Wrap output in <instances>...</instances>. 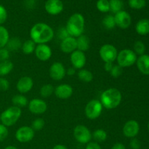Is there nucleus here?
Listing matches in <instances>:
<instances>
[{
	"label": "nucleus",
	"instance_id": "f257e3e1",
	"mask_svg": "<svg viewBox=\"0 0 149 149\" xmlns=\"http://www.w3.org/2000/svg\"><path fill=\"white\" fill-rule=\"evenodd\" d=\"M30 36L31 39L36 44H47L53 39L54 31L46 23H37L31 29Z\"/></svg>",
	"mask_w": 149,
	"mask_h": 149
},
{
	"label": "nucleus",
	"instance_id": "f03ea898",
	"mask_svg": "<svg viewBox=\"0 0 149 149\" xmlns=\"http://www.w3.org/2000/svg\"><path fill=\"white\" fill-rule=\"evenodd\" d=\"M122 99V93L118 89L109 88L102 93L100 95V103L105 109L111 110L120 105Z\"/></svg>",
	"mask_w": 149,
	"mask_h": 149
},
{
	"label": "nucleus",
	"instance_id": "7ed1b4c3",
	"mask_svg": "<svg viewBox=\"0 0 149 149\" xmlns=\"http://www.w3.org/2000/svg\"><path fill=\"white\" fill-rule=\"evenodd\" d=\"M84 25L85 20L84 16L80 13H74L67 21L65 29L70 36L76 38L83 34Z\"/></svg>",
	"mask_w": 149,
	"mask_h": 149
},
{
	"label": "nucleus",
	"instance_id": "20e7f679",
	"mask_svg": "<svg viewBox=\"0 0 149 149\" xmlns=\"http://www.w3.org/2000/svg\"><path fill=\"white\" fill-rule=\"evenodd\" d=\"M21 113L22 111L20 108L15 106L7 108L0 115L1 124L6 127L13 126L20 119Z\"/></svg>",
	"mask_w": 149,
	"mask_h": 149
},
{
	"label": "nucleus",
	"instance_id": "39448f33",
	"mask_svg": "<svg viewBox=\"0 0 149 149\" xmlns=\"http://www.w3.org/2000/svg\"><path fill=\"white\" fill-rule=\"evenodd\" d=\"M137 55L133 50L130 49H124L118 52L117 63L122 68H126L133 65L137 61Z\"/></svg>",
	"mask_w": 149,
	"mask_h": 149
},
{
	"label": "nucleus",
	"instance_id": "423d86ee",
	"mask_svg": "<svg viewBox=\"0 0 149 149\" xmlns=\"http://www.w3.org/2000/svg\"><path fill=\"white\" fill-rule=\"evenodd\" d=\"M103 111V106L100 100L94 99L88 102L85 106L84 112L89 119H96L100 116Z\"/></svg>",
	"mask_w": 149,
	"mask_h": 149
},
{
	"label": "nucleus",
	"instance_id": "0eeeda50",
	"mask_svg": "<svg viewBox=\"0 0 149 149\" xmlns=\"http://www.w3.org/2000/svg\"><path fill=\"white\" fill-rule=\"evenodd\" d=\"M99 54L102 61L105 63H113L117 58L118 51L113 45L106 44L100 48Z\"/></svg>",
	"mask_w": 149,
	"mask_h": 149
},
{
	"label": "nucleus",
	"instance_id": "6e6552de",
	"mask_svg": "<svg viewBox=\"0 0 149 149\" xmlns=\"http://www.w3.org/2000/svg\"><path fill=\"white\" fill-rule=\"evenodd\" d=\"M74 136L76 141L82 144H87L92 139V133L90 130L82 125H77L74 130Z\"/></svg>",
	"mask_w": 149,
	"mask_h": 149
},
{
	"label": "nucleus",
	"instance_id": "1a4fd4ad",
	"mask_svg": "<svg viewBox=\"0 0 149 149\" xmlns=\"http://www.w3.org/2000/svg\"><path fill=\"white\" fill-rule=\"evenodd\" d=\"M34 138V130L31 127L23 126L19 128L15 132V138L18 142L25 143L30 142Z\"/></svg>",
	"mask_w": 149,
	"mask_h": 149
},
{
	"label": "nucleus",
	"instance_id": "9d476101",
	"mask_svg": "<svg viewBox=\"0 0 149 149\" xmlns=\"http://www.w3.org/2000/svg\"><path fill=\"white\" fill-rule=\"evenodd\" d=\"M49 72L51 79L55 81H60L65 77L66 70L62 63L55 62L51 65Z\"/></svg>",
	"mask_w": 149,
	"mask_h": 149
},
{
	"label": "nucleus",
	"instance_id": "9b49d317",
	"mask_svg": "<svg viewBox=\"0 0 149 149\" xmlns=\"http://www.w3.org/2000/svg\"><path fill=\"white\" fill-rule=\"evenodd\" d=\"M122 131L125 137L129 138H134L139 133L140 125L136 120L131 119L125 124Z\"/></svg>",
	"mask_w": 149,
	"mask_h": 149
},
{
	"label": "nucleus",
	"instance_id": "f8f14e48",
	"mask_svg": "<svg viewBox=\"0 0 149 149\" xmlns=\"http://www.w3.org/2000/svg\"><path fill=\"white\" fill-rule=\"evenodd\" d=\"M70 61H71L73 67L75 69L80 70L82 69L85 65L87 58H86V55L84 52L77 49L71 54Z\"/></svg>",
	"mask_w": 149,
	"mask_h": 149
},
{
	"label": "nucleus",
	"instance_id": "ddd939ff",
	"mask_svg": "<svg viewBox=\"0 0 149 149\" xmlns=\"http://www.w3.org/2000/svg\"><path fill=\"white\" fill-rule=\"evenodd\" d=\"M114 20L116 26L122 29H126L129 28L132 23L130 15L127 12L124 11V10H122L115 14Z\"/></svg>",
	"mask_w": 149,
	"mask_h": 149
},
{
	"label": "nucleus",
	"instance_id": "4468645a",
	"mask_svg": "<svg viewBox=\"0 0 149 149\" xmlns=\"http://www.w3.org/2000/svg\"><path fill=\"white\" fill-rule=\"evenodd\" d=\"M47 109V105L45 100L39 98L32 99L29 103V110L33 114H42Z\"/></svg>",
	"mask_w": 149,
	"mask_h": 149
},
{
	"label": "nucleus",
	"instance_id": "2eb2a0df",
	"mask_svg": "<svg viewBox=\"0 0 149 149\" xmlns=\"http://www.w3.org/2000/svg\"><path fill=\"white\" fill-rule=\"evenodd\" d=\"M45 8L49 15H56L63 10V4L61 0H47L45 4Z\"/></svg>",
	"mask_w": 149,
	"mask_h": 149
},
{
	"label": "nucleus",
	"instance_id": "dca6fc26",
	"mask_svg": "<svg viewBox=\"0 0 149 149\" xmlns=\"http://www.w3.org/2000/svg\"><path fill=\"white\" fill-rule=\"evenodd\" d=\"M35 55L41 61H47L52 56V49L47 44H41L36 46Z\"/></svg>",
	"mask_w": 149,
	"mask_h": 149
},
{
	"label": "nucleus",
	"instance_id": "f3484780",
	"mask_svg": "<svg viewBox=\"0 0 149 149\" xmlns=\"http://www.w3.org/2000/svg\"><path fill=\"white\" fill-rule=\"evenodd\" d=\"M33 86V81L31 77H23L17 81L16 87L20 94H26L31 90Z\"/></svg>",
	"mask_w": 149,
	"mask_h": 149
},
{
	"label": "nucleus",
	"instance_id": "a211bd4d",
	"mask_svg": "<svg viewBox=\"0 0 149 149\" xmlns=\"http://www.w3.org/2000/svg\"><path fill=\"white\" fill-rule=\"evenodd\" d=\"M73 88L68 84H61L58 85L54 90V93L57 97L62 100L68 99L73 95Z\"/></svg>",
	"mask_w": 149,
	"mask_h": 149
},
{
	"label": "nucleus",
	"instance_id": "6ab92c4d",
	"mask_svg": "<svg viewBox=\"0 0 149 149\" xmlns=\"http://www.w3.org/2000/svg\"><path fill=\"white\" fill-rule=\"evenodd\" d=\"M61 49L63 52L71 54L77 49V39L72 36H68L66 39L61 41Z\"/></svg>",
	"mask_w": 149,
	"mask_h": 149
},
{
	"label": "nucleus",
	"instance_id": "aec40b11",
	"mask_svg": "<svg viewBox=\"0 0 149 149\" xmlns=\"http://www.w3.org/2000/svg\"><path fill=\"white\" fill-rule=\"evenodd\" d=\"M137 67L144 75H149V55L143 54L137 58Z\"/></svg>",
	"mask_w": 149,
	"mask_h": 149
},
{
	"label": "nucleus",
	"instance_id": "412c9836",
	"mask_svg": "<svg viewBox=\"0 0 149 149\" xmlns=\"http://www.w3.org/2000/svg\"><path fill=\"white\" fill-rule=\"evenodd\" d=\"M135 31L141 36H146L149 33V20L148 19H141L135 26Z\"/></svg>",
	"mask_w": 149,
	"mask_h": 149
},
{
	"label": "nucleus",
	"instance_id": "4be33fe9",
	"mask_svg": "<svg viewBox=\"0 0 149 149\" xmlns=\"http://www.w3.org/2000/svg\"><path fill=\"white\" fill-rule=\"evenodd\" d=\"M77 49L81 51V52H85L90 48V39L86 35H81L77 39Z\"/></svg>",
	"mask_w": 149,
	"mask_h": 149
},
{
	"label": "nucleus",
	"instance_id": "5701e85b",
	"mask_svg": "<svg viewBox=\"0 0 149 149\" xmlns=\"http://www.w3.org/2000/svg\"><path fill=\"white\" fill-rule=\"evenodd\" d=\"M14 65L10 61H1L0 62V77H3L7 75L13 71Z\"/></svg>",
	"mask_w": 149,
	"mask_h": 149
},
{
	"label": "nucleus",
	"instance_id": "b1692460",
	"mask_svg": "<svg viewBox=\"0 0 149 149\" xmlns=\"http://www.w3.org/2000/svg\"><path fill=\"white\" fill-rule=\"evenodd\" d=\"M6 47H7L6 48H7L10 52V51H13V52H14V51H17L20 48H21L22 42L19 38L13 37L9 39Z\"/></svg>",
	"mask_w": 149,
	"mask_h": 149
},
{
	"label": "nucleus",
	"instance_id": "393cba45",
	"mask_svg": "<svg viewBox=\"0 0 149 149\" xmlns=\"http://www.w3.org/2000/svg\"><path fill=\"white\" fill-rule=\"evenodd\" d=\"M77 76H78L79 79L83 82L89 83L93 81V73L87 69H80L78 71Z\"/></svg>",
	"mask_w": 149,
	"mask_h": 149
},
{
	"label": "nucleus",
	"instance_id": "a878e982",
	"mask_svg": "<svg viewBox=\"0 0 149 149\" xmlns=\"http://www.w3.org/2000/svg\"><path fill=\"white\" fill-rule=\"evenodd\" d=\"M35 48H36V43L33 42L31 39H28L22 44V51L26 55H30L33 53L35 51Z\"/></svg>",
	"mask_w": 149,
	"mask_h": 149
},
{
	"label": "nucleus",
	"instance_id": "bb28decb",
	"mask_svg": "<svg viewBox=\"0 0 149 149\" xmlns=\"http://www.w3.org/2000/svg\"><path fill=\"white\" fill-rule=\"evenodd\" d=\"M12 102L15 106H17L18 108L25 107L28 105V100L26 96L23 95H15L12 98Z\"/></svg>",
	"mask_w": 149,
	"mask_h": 149
},
{
	"label": "nucleus",
	"instance_id": "cd10ccee",
	"mask_svg": "<svg viewBox=\"0 0 149 149\" xmlns=\"http://www.w3.org/2000/svg\"><path fill=\"white\" fill-rule=\"evenodd\" d=\"M10 39V35L7 29L2 26H0V49L5 47Z\"/></svg>",
	"mask_w": 149,
	"mask_h": 149
},
{
	"label": "nucleus",
	"instance_id": "c85d7f7f",
	"mask_svg": "<svg viewBox=\"0 0 149 149\" xmlns=\"http://www.w3.org/2000/svg\"><path fill=\"white\" fill-rule=\"evenodd\" d=\"M92 137L95 141V142L102 143L106 141L108 135L107 132L105 130L102 129H98L93 132V133L92 134Z\"/></svg>",
	"mask_w": 149,
	"mask_h": 149
},
{
	"label": "nucleus",
	"instance_id": "c756f323",
	"mask_svg": "<svg viewBox=\"0 0 149 149\" xmlns=\"http://www.w3.org/2000/svg\"><path fill=\"white\" fill-rule=\"evenodd\" d=\"M110 10L113 13H117L122 11L123 8V2L122 0H109Z\"/></svg>",
	"mask_w": 149,
	"mask_h": 149
},
{
	"label": "nucleus",
	"instance_id": "7c9ffc66",
	"mask_svg": "<svg viewBox=\"0 0 149 149\" xmlns=\"http://www.w3.org/2000/svg\"><path fill=\"white\" fill-rule=\"evenodd\" d=\"M54 90H55V89L52 84H44L40 89V95L43 97H48L52 95V93H54Z\"/></svg>",
	"mask_w": 149,
	"mask_h": 149
},
{
	"label": "nucleus",
	"instance_id": "2f4dec72",
	"mask_svg": "<svg viewBox=\"0 0 149 149\" xmlns=\"http://www.w3.org/2000/svg\"><path fill=\"white\" fill-rule=\"evenodd\" d=\"M103 25L108 30H111V29H114V27L116 26L114 16L111 15H106L103 20Z\"/></svg>",
	"mask_w": 149,
	"mask_h": 149
},
{
	"label": "nucleus",
	"instance_id": "473e14b6",
	"mask_svg": "<svg viewBox=\"0 0 149 149\" xmlns=\"http://www.w3.org/2000/svg\"><path fill=\"white\" fill-rule=\"evenodd\" d=\"M96 7L101 13H108L110 10L109 0H98L96 3Z\"/></svg>",
	"mask_w": 149,
	"mask_h": 149
},
{
	"label": "nucleus",
	"instance_id": "72a5a7b5",
	"mask_svg": "<svg viewBox=\"0 0 149 149\" xmlns=\"http://www.w3.org/2000/svg\"><path fill=\"white\" fill-rule=\"evenodd\" d=\"M128 4L131 8L135 10H141L145 7L146 1V0H129Z\"/></svg>",
	"mask_w": 149,
	"mask_h": 149
},
{
	"label": "nucleus",
	"instance_id": "f704fd0d",
	"mask_svg": "<svg viewBox=\"0 0 149 149\" xmlns=\"http://www.w3.org/2000/svg\"><path fill=\"white\" fill-rule=\"evenodd\" d=\"M134 52L136 55H142L145 53L146 51V45L143 42L141 41H137L134 44Z\"/></svg>",
	"mask_w": 149,
	"mask_h": 149
},
{
	"label": "nucleus",
	"instance_id": "c9c22d12",
	"mask_svg": "<svg viewBox=\"0 0 149 149\" xmlns=\"http://www.w3.org/2000/svg\"><path fill=\"white\" fill-rule=\"evenodd\" d=\"M45 125V122L42 118H37L33 121L31 124V128L33 130L39 131L43 129Z\"/></svg>",
	"mask_w": 149,
	"mask_h": 149
},
{
	"label": "nucleus",
	"instance_id": "e433bc0d",
	"mask_svg": "<svg viewBox=\"0 0 149 149\" xmlns=\"http://www.w3.org/2000/svg\"><path fill=\"white\" fill-rule=\"evenodd\" d=\"M110 74L113 78H118L122 74V68L119 65H113V68L111 70Z\"/></svg>",
	"mask_w": 149,
	"mask_h": 149
},
{
	"label": "nucleus",
	"instance_id": "4c0bfd02",
	"mask_svg": "<svg viewBox=\"0 0 149 149\" xmlns=\"http://www.w3.org/2000/svg\"><path fill=\"white\" fill-rule=\"evenodd\" d=\"M9 134L7 127L4 126L2 124H0V142L4 141L7 138Z\"/></svg>",
	"mask_w": 149,
	"mask_h": 149
},
{
	"label": "nucleus",
	"instance_id": "58836bf2",
	"mask_svg": "<svg viewBox=\"0 0 149 149\" xmlns=\"http://www.w3.org/2000/svg\"><path fill=\"white\" fill-rule=\"evenodd\" d=\"M7 18V12L4 7L0 4V26L5 23Z\"/></svg>",
	"mask_w": 149,
	"mask_h": 149
},
{
	"label": "nucleus",
	"instance_id": "ea45409f",
	"mask_svg": "<svg viewBox=\"0 0 149 149\" xmlns=\"http://www.w3.org/2000/svg\"><path fill=\"white\" fill-rule=\"evenodd\" d=\"M58 36L61 41L63 40V39H66L67 37H68L69 34H68V31H67L65 27H61L60 28L59 30L58 31Z\"/></svg>",
	"mask_w": 149,
	"mask_h": 149
},
{
	"label": "nucleus",
	"instance_id": "a19ab883",
	"mask_svg": "<svg viewBox=\"0 0 149 149\" xmlns=\"http://www.w3.org/2000/svg\"><path fill=\"white\" fill-rule=\"evenodd\" d=\"M10 58V51L5 47L0 49V61H7Z\"/></svg>",
	"mask_w": 149,
	"mask_h": 149
},
{
	"label": "nucleus",
	"instance_id": "79ce46f5",
	"mask_svg": "<svg viewBox=\"0 0 149 149\" xmlns=\"http://www.w3.org/2000/svg\"><path fill=\"white\" fill-rule=\"evenodd\" d=\"M10 87V82L7 79L4 77H0V90L6 91Z\"/></svg>",
	"mask_w": 149,
	"mask_h": 149
},
{
	"label": "nucleus",
	"instance_id": "37998d69",
	"mask_svg": "<svg viewBox=\"0 0 149 149\" xmlns=\"http://www.w3.org/2000/svg\"><path fill=\"white\" fill-rule=\"evenodd\" d=\"M130 146L132 149H140L141 147V143L140 141L137 138H132L130 142Z\"/></svg>",
	"mask_w": 149,
	"mask_h": 149
},
{
	"label": "nucleus",
	"instance_id": "c03bdc74",
	"mask_svg": "<svg viewBox=\"0 0 149 149\" xmlns=\"http://www.w3.org/2000/svg\"><path fill=\"white\" fill-rule=\"evenodd\" d=\"M86 149H101V147L99 145L98 143L90 141L86 146Z\"/></svg>",
	"mask_w": 149,
	"mask_h": 149
},
{
	"label": "nucleus",
	"instance_id": "a18cd8bd",
	"mask_svg": "<svg viewBox=\"0 0 149 149\" xmlns=\"http://www.w3.org/2000/svg\"><path fill=\"white\" fill-rule=\"evenodd\" d=\"M111 149H126V147L124 145L123 143H116L113 144V146H112Z\"/></svg>",
	"mask_w": 149,
	"mask_h": 149
},
{
	"label": "nucleus",
	"instance_id": "49530a36",
	"mask_svg": "<svg viewBox=\"0 0 149 149\" xmlns=\"http://www.w3.org/2000/svg\"><path fill=\"white\" fill-rule=\"evenodd\" d=\"M113 66V63H105L104 65V68L107 72H110L111 70L112 69Z\"/></svg>",
	"mask_w": 149,
	"mask_h": 149
},
{
	"label": "nucleus",
	"instance_id": "de8ad7c7",
	"mask_svg": "<svg viewBox=\"0 0 149 149\" xmlns=\"http://www.w3.org/2000/svg\"><path fill=\"white\" fill-rule=\"evenodd\" d=\"M76 71H75V68L74 67H71V68H69L68 69V71H66V73L68 74V75L69 76H73L74 74H75Z\"/></svg>",
	"mask_w": 149,
	"mask_h": 149
},
{
	"label": "nucleus",
	"instance_id": "09e8293b",
	"mask_svg": "<svg viewBox=\"0 0 149 149\" xmlns=\"http://www.w3.org/2000/svg\"><path fill=\"white\" fill-rule=\"evenodd\" d=\"M52 149H68V148L65 146L61 145V144H58V145L55 146Z\"/></svg>",
	"mask_w": 149,
	"mask_h": 149
},
{
	"label": "nucleus",
	"instance_id": "8fccbe9b",
	"mask_svg": "<svg viewBox=\"0 0 149 149\" xmlns=\"http://www.w3.org/2000/svg\"><path fill=\"white\" fill-rule=\"evenodd\" d=\"M4 149H17V148H16V147L13 146H9L6 147Z\"/></svg>",
	"mask_w": 149,
	"mask_h": 149
},
{
	"label": "nucleus",
	"instance_id": "3c124183",
	"mask_svg": "<svg viewBox=\"0 0 149 149\" xmlns=\"http://www.w3.org/2000/svg\"><path fill=\"white\" fill-rule=\"evenodd\" d=\"M148 130H149V122H148Z\"/></svg>",
	"mask_w": 149,
	"mask_h": 149
},
{
	"label": "nucleus",
	"instance_id": "603ef678",
	"mask_svg": "<svg viewBox=\"0 0 149 149\" xmlns=\"http://www.w3.org/2000/svg\"><path fill=\"white\" fill-rule=\"evenodd\" d=\"M0 122H1V118H0Z\"/></svg>",
	"mask_w": 149,
	"mask_h": 149
}]
</instances>
